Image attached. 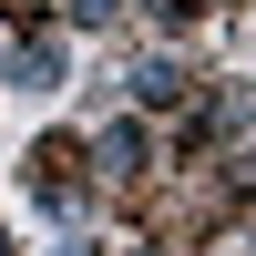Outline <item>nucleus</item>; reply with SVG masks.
Returning <instances> with one entry per match:
<instances>
[{
    "instance_id": "obj_5",
    "label": "nucleus",
    "mask_w": 256,
    "mask_h": 256,
    "mask_svg": "<svg viewBox=\"0 0 256 256\" xmlns=\"http://www.w3.org/2000/svg\"><path fill=\"white\" fill-rule=\"evenodd\" d=\"M154 10H164V20H184V10H195V0H154Z\"/></svg>"
},
{
    "instance_id": "obj_2",
    "label": "nucleus",
    "mask_w": 256,
    "mask_h": 256,
    "mask_svg": "<svg viewBox=\"0 0 256 256\" xmlns=\"http://www.w3.org/2000/svg\"><path fill=\"white\" fill-rule=\"evenodd\" d=\"M102 164H113V174H134V164H144V134H134V123H113V134H102Z\"/></svg>"
},
{
    "instance_id": "obj_4",
    "label": "nucleus",
    "mask_w": 256,
    "mask_h": 256,
    "mask_svg": "<svg viewBox=\"0 0 256 256\" xmlns=\"http://www.w3.org/2000/svg\"><path fill=\"white\" fill-rule=\"evenodd\" d=\"M102 10H113V0H72V20H102Z\"/></svg>"
},
{
    "instance_id": "obj_1",
    "label": "nucleus",
    "mask_w": 256,
    "mask_h": 256,
    "mask_svg": "<svg viewBox=\"0 0 256 256\" xmlns=\"http://www.w3.org/2000/svg\"><path fill=\"white\" fill-rule=\"evenodd\" d=\"M134 92H144V102H174V92H184V72H174V62H144V72H134Z\"/></svg>"
},
{
    "instance_id": "obj_3",
    "label": "nucleus",
    "mask_w": 256,
    "mask_h": 256,
    "mask_svg": "<svg viewBox=\"0 0 256 256\" xmlns=\"http://www.w3.org/2000/svg\"><path fill=\"white\" fill-rule=\"evenodd\" d=\"M62 72V52H52V41H20V82H31V92H41V82H52Z\"/></svg>"
}]
</instances>
